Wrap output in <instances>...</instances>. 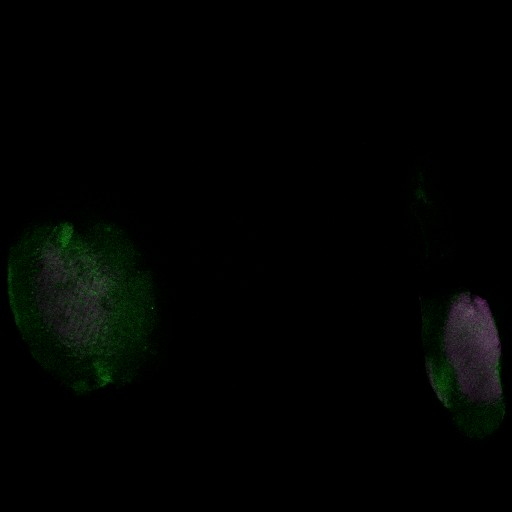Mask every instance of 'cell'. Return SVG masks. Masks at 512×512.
I'll use <instances>...</instances> for the list:
<instances>
[{"label": "cell", "instance_id": "obj_1", "mask_svg": "<svg viewBox=\"0 0 512 512\" xmlns=\"http://www.w3.org/2000/svg\"><path fill=\"white\" fill-rule=\"evenodd\" d=\"M6 282L28 351L70 391L125 385L143 366L157 320L154 285L118 227H33L9 250Z\"/></svg>", "mask_w": 512, "mask_h": 512}, {"label": "cell", "instance_id": "obj_2", "mask_svg": "<svg viewBox=\"0 0 512 512\" xmlns=\"http://www.w3.org/2000/svg\"><path fill=\"white\" fill-rule=\"evenodd\" d=\"M432 348L425 357L431 387L458 430L482 439L505 416L501 342L488 302L462 292L450 300L437 334L427 327Z\"/></svg>", "mask_w": 512, "mask_h": 512}]
</instances>
